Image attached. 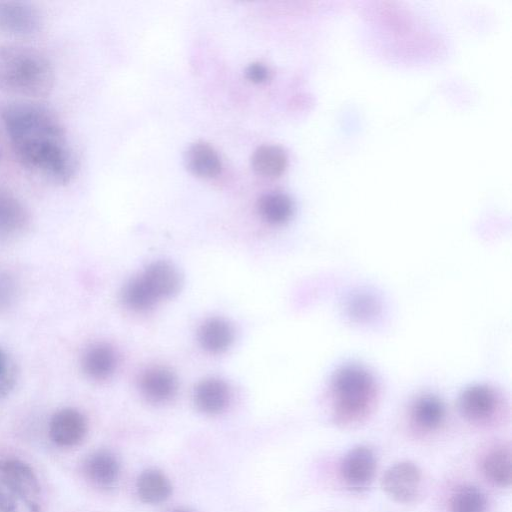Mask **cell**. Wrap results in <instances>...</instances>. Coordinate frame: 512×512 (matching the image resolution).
Instances as JSON below:
<instances>
[{"instance_id": "30bf717a", "label": "cell", "mask_w": 512, "mask_h": 512, "mask_svg": "<svg viewBox=\"0 0 512 512\" xmlns=\"http://www.w3.org/2000/svg\"><path fill=\"white\" fill-rule=\"evenodd\" d=\"M30 214L14 194L0 190V241L23 236L30 226Z\"/></svg>"}, {"instance_id": "5bb4252c", "label": "cell", "mask_w": 512, "mask_h": 512, "mask_svg": "<svg viewBox=\"0 0 512 512\" xmlns=\"http://www.w3.org/2000/svg\"><path fill=\"white\" fill-rule=\"evenodd\" d=\"M116 366L114 350L105 343L89 346L81 358L83 372L93 380H103L109 377Z\"/></svg>"}, {"instance_id": "ffe728a7", "label": "cell", "mask_w": 512, "mask_h": 512, "mask_svg": "<svg viewBox=\"0 0 512 512\" xmlns=\"http://www.w3.org/2000/svg\"><path fill=\"white\" fill-rule=\"evenodd\" d=\"M258 211L268 223L275 225L284 224L293 215L294 203L286 193L272 191L259 198Z\"/></svg>"}, {"instance_id": "3957f363", "label": "cell", "mask_w": 512, "mask_h": 512, "mask_svg": "<svg viewBox=\"0 0 512 512\" xmlns=\"http://www.w3.org/2000/svg\"><path fill=\"white\" fill-rule=\"evenodd\" d=\"M55 74L49 59L23 45L0 46V90L30 98L45 97L54 87Z\"/></svg>"}, {"instance_id": "484cf974", "label": "cell", "mask_w": 512, "mask_h": 512, "mask_svg": "<svg viewBox=\"0 0 512 512\" xmlns=\"http://www.w3.org/2000/svg\"><path fill=\"white\" fill-rule=\"evenodd\" d=\"M17 286L14 279L5 273H0V311L9 307L16 298Z\"/></svg>"}, {"instance_id": "f546056e", "label": "cell", "mask_w": 512, "mask_h": 512, "mask_svg": "<svg viewBox=\"0 0 512 512\" xmlns=\"http://www.w3.org/2000/svg\"><path fill=\"white\" fill-rule=\"evenodd\" d=\"M0 155H1V148H0Z\"/></svg>"}, {"instance_id": "277c9868", "label": "cell", "mask_w": 512, "mask_h": 512, "mask_svg": "<svg viewBox=\"0 0 512 512\" xmlns=\"http://www.w3.org/2000/svg\"><path fill=\"white\" fill-rule=\"evenodd\" d=\"M40 497L38 478L28 464L0 460V512H40Z\"/></svg>"}, {"instance_id": "44dd1931", "label": "cell", "mask_w": 512, "mask_h": 512, "mask_svg": "<svg viewBox=\"0 0 512 512\" xmlns=\"http://www.w3.org/2000/svg\"><path fill=\"white\" fill-rule=\"evenodd\" d=\"M486 478L500 487H509L512 479L511 452L498 447L487 453L482 464Z\"/></svg>"}, {"instance_id": "9a60e30c", "label": "cell", "mask_w": 512, "mask_h": 512, "mask_svg": "<svg viewBox=\"0 0 512 512\" xmlns=\"http://www.w3.org/2000/svg\"><path fill=\"white\" fill-rule=\"evenodd\" d=\"M445 414L442 400L433 394H423L417 397L410 409L413 424L426 431L437 429L443 423Z\"/></svg>"}, {"instance_id": "6da1fadb", "label": "cell", "mask_w": 512, "mask_h": 512, "mask_svg": "<svg viewBox=\"0 0 512 512\" xmlns=\"http://www.w3.org/2000/svg\"><path fill=\"white\" fill-rule=\"evenodd\" d=\"M0 118L19 163L55 185L68 184L76 174L77 158L66 130L46 106L30 101L8 103Z\"/></svg>"}, {"instance_id": "83f0119b", "label": "cell", "mask_w": 512, "mask_h": 512, "mask_svg": "<svg viewBox=\"0 0 512 512\" xmlns=\"http://www.w3.org/2000/svg\"><path fill=\"white\" fill-rule=\"evenodd\" d=\"M246 78L256 84L264 83L269 79L270 72L262 63H252L245 70Z\"/></svg>"}, {"instance_id": "9c48e42d", "label": "cell", "mask_w": 512, "mask_h": 512, "mask_svg": "<svg viewBox=\"0 0 512 512\" xmlns=\"http://www.w3.org/2000/svg\"><path fill=\"white\" fill-rule=\"evenodd\" d=\"M87 432L84 415L74 408H62L54 413L49 423L51 440L61 447L78 445Z\"/></svg>"}, {"instance_id": "7c38bea8", "label": "cell", "mask_w": 512, "mask_h": 512, "mask_svg": "<svg viewBox=\"0 0 512 512\" xmlns=\"http://www.w3.org/2000/svg\"><path fill=\"white\" fill-rule=\"evenodd\" d=\"M84 472L95 485L110 487L119 477L120 465L113 453L107 450H98L85 460Z\"/></svg>"}, {"instance_id": "8992f818", "label": "cell", "mask_w": 512, "mask_h": 512, "mask_svg": "<svg viewBox=\"0 0 512 512\" xmlns=\"http://www.w3.org/2000/svg\"><path fill=\"white\" fill-rule=\"evenodd\" d=\"M422 471L413 462L401 461L389 467L382 476L381 487L394 501L414 502L420 495Z\"/></svg>"}, {"instance_id": "ba28073f", "label": "cell", "mask_w": 512, "mask_h": 512, "mask_svg": "<svg viewBox=\"0 0 512 512\" xmlns=\"http://www.w3.org/2000/svg\"><path fill=\"white\" fill-rule=\"evenodd\" d=\"M377 461L373 450L364 445L350 449L342 459L340 472L346 485L352 490L366 489L376 473Z\"/></svg>"}, {"instance_id": "f1b7e54d", "label": "cell", "mask_w": 512, "mask_h": 512, "mask_svg": "<svg viewBox=\"0 0 512 512\" xmlns=\"http://www.w3.org/2000/svg\"><path fill=\"white\" fill-rule=\"evenodd\" d=\"M170 512H191V511L186 510V509H175V510H172Z\"/></svg>"}, {"instance_id": "ac0fdd59", "label": "cell", "mask_w": 512, "mask_h": 512, "mask_svg": "<svg viewBox=\"0 0 512 512\" xmlns=\"http://www.w3.org/2000/svg\"><path fill=\"white\" fill-rule=\"evenodd\" d=\"M136 490L143 502L159 504L170 497L172 486L164 473L157 469H147L137 478Z\"/></svg>"}, {"instance_id": "e0dca14e", "label": "cell", "mask_w": 512, "mask_h": 512, "mask_svg": "<svg viewBox=\"0 0 512 512\" xmlns=\"http://www.w3.org/2000/svg\"><path fill=\"white\" fill-rule=\"evenodd\" d=\"M194 399L200 411L206 414H217L226 407L229 390L222 380L206 379L197 385Z\"/></svg>"}, {"instance_id": "d6986e66", "label": "cell", "mask_w": 512, "mask_h": 512, "mask_svg": "<svg viewBox=\"0 0 512 512\" xmlns=\"http://www.w3.org/2000/svg\"><path fill=\"white\" fill-rule=\"evenodd\" d=\"M288 157L286 152L276 145H262L258 147L251 158L252 168L256 174L275 178L286 169Z\"/></svg>"}, {"instance_id": "d4e9b609", "label": "cell", "mask_w": 512, "mask_h": 512, "mask_svg": "<svg viewBox=\"0 0 512 512\" xmlns=\"http://www.w3.org/2000/svg\"><path fill=\"white\" fill-rule=\"evenodd\" d=\"M18 380V370L13 358L0 347V402L14 390Z\"/></svg>"}, {"instance_id": "603a6c76", "label": "cell", "mask_w": 512, "mask_h": 512, "mask_svg": "<svg viewBox=\"0 0 512 512\" xmlns=\"http://www.w3.org/2000/svg\"><path fill=\"white\" fill-rule=\"evenodd\" d=\"M122 300L127 307L137 311L147 310L157 301L141 276L131 279L124 286Z\"/></svg>"}, {"instance_id": "7402d4cb", "label": "cell", "mask_w": 512, "mask_h": 512, "mask_svg": "<svg viewBox=\"0 0 512 512\" xmlns=\"http://www.w3.org/2000/svg\"><path fill=\"white\" fill-rule=\"evenodd\" d=\"M233 340V329L228 322L219 318L205 321L199 329L202 347L212 353L225 351Z\"/></svg>"}, {"instance_id": "8fae6325", "label": "cell", "mask_w": 512, "mask_h": 512, "mask_svg": "<svg viewBox=\"0 0 512 512\" xmlns=\"http://www.w3.org/2000/svg\"><path fill=\"white\" fill-rule=\"evenodd\" d=\"M140 276L157 300L174 295L180 287L178 271L167 262L150 264Z\"/></svg>"}, {"instance_id": "4316f807", "label": "cell", "mask_w": 512, "mask_h": 512, "mask_svg": "<svg viewBox=\"0 0 512 512\" xmlns=\"http://www.w3.org/2000/svg\"><path fill=\"white\" fill-rule=\"evenodd\" d=\"M376 305L370 297L365 295L356 296L353 301L350 303V311L354 317L358 318H367V316H371L373 312H375Z\"/></svg>"}, {"instance_id": "cb8c5ba5", "label": "cell", "mask_w": 512, "mask_h": 512, "mask_svg": "<svg viewBox=\"0 0 512 512\" xmlns=\"http://www.w3.org/2000/svg\"><path fill=\"white\" fill-rule=\"evenodd\" d=\"M451 512H487V499L479 488L462 486L452 497Z\"/></svg>"}, {"instance_id": "4fadbf2b", "label": "cell", "mask_w": 512, "mask_h": 512, "mask_svg": "<svg viewBox=\"0 0 512 512\" xmlns=\"http://www.w3.org/2000/svg\"><path fill=\"white\" fill-rule=\"evenodd\" d=\"M185 164L190 172L203 178L217 176L222 168L217 151L208 143H193L185 152Z\"/></svg>"}, {"instance_id": "52a82bcc", "label": "cell", "mask_w": 512, "mask_h": 512, "mask_svg": "<svg viewBox=\"0 0 512 512\" xmlns=\"http://www.w3.org/2000/svg\"><path fill=\"white\" fill-rule=\"evenodd\" d=\"M38 8L26 1H0V32L11 36H32L42 27Z\"/></svg>"}, {"instance_id": "2e32d148", "label": "cell", "mask_w": 512, "mask_h": 512, "mask_svg": "<svg viewBox=\"0 0 512 512\" xmlns=\"http://www.w3.org/2000/svg\"><path fill=\"white\" fill-rule=\"evenodd\" d=\"M140 388L149 401L162 403L175 394L177 380L174 374L165 368H152L142 375Z\"/></svg>"}, {"instance_id": "7a4b0ae2", "label": "cell", "mask_w": 512, "mask_h": 512, "mask_svg": "<svg viewBox=\"0 0 512 512\" xmlns=\"http://www.w3.org/2000/svg\"><path fill=\"white\" fill-rule=\"evenodd\" d=\"M329 393L333 421L342 427H352L374 410L379 386L374 375L362 365L345 364L331 376Z\"/></svg>"}, {"instance_id": "5b68a950", "label": "cell", "mask_w": 512, "mask_h": 512, "mask_svg": "<svg viewBox=\"0 0 512 512\" xmlns=\"http://www.w3.org/2000/svg\"><path fill=\"white\" fill-rule=\"evenodd\" d=\"M503 405L502 396L489 385L475 384L459 396L458 406L462 416L477 424L493 420Z\"/></svg>"}]
</instances>
